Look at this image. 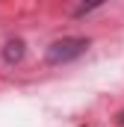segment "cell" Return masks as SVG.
<instances>
[{
    "label": "cell",
    "mask_w": 124,
    "mask_h": 127,
    "mask_svg": "<svg viewBox=\"0 0 124 127\" xmlns=\"http://www.w3.org/2000/svg\"><path fill=\"white\" fill-rule=\"evenodd\" d=\"M86 50H89V38H83V35H68V38L53 41V44L44 50V62L47 65H65V62H74L77 56H83Z\"/></svg>",
    "instance_id": "obj_1"
},
{
    "label": "cell",
    "mask_w": 124,
    "mask_h": 127,
    "mask_svg": "<svg viewBox=\"0 0 124 127\" xmlns=\"http://www.w3.org/2000/svg\"><path fill=\"white\" fill-rule=\"evenodd\" d=\"M24 59V41L21 38H12V41H6L3 44V62L6 65H15Z\"/></svg>",
    "instance_id": "obj_2"
},
{
    "label": "cell",
    "mask_w": 124,
    "mask_h": 127,
    "mask_svg": "<svg viewBox=\"0 0 124 127\" xmlns=\"http://www.w3.org/2000/svg\"><path fill=\"white\" fill-rule=\"evenodd\" d=\"M100 3H103V0H80V6H77V12H74V15H77V18H83L86 12H92V9H97Z\"/></svg>",
    "instance_id": "obj_3"
},
{
    "label": "cell",
    "mask_w": 124,
    "mask_h": 127,
    "mask_svg": "<svg viewBox=\"0 0 124 127\" xmlns=\"http://www.w3.org/2000/svg\"><path fill=\"white\" fill-rule=\"evenodd\" d=\"M118 124H121V127H124V112H121V115H118Z\"/></svg>",
    "instance_id": "obj_4"
}]
</instances>
